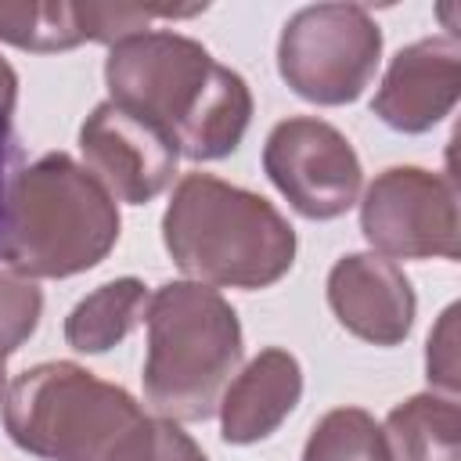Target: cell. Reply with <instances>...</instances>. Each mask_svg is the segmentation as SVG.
Segmentation results:
<instances>
[{
	"instance_id": "6da1fadb",
	"label": "cell",
	"mask_w": 461,
	"mask_h": 461,
	"mask_svg": "<svg viewBox=\"0 0 461 461\" xmlns=\"http://www.w3.org/2000/svg\"><path fill=\"white\" fill-rule=\"evenodd\" d=\"M104 83L108 101L162 126L176 151L194 162L238 151L252 122L249 83L173 29H144L112 43Z\"/></svg>"
},
{
	"instance_id": "7a4b0ae2",
	"label": "cell",
	"mask_w": 461,
	"mask_h": 461,
	"mask_svg": "<svg viewBox=\"0 0 461 461\" xmlns=\"http://www.w3.org/2000/svg\"><path fill=\"white\" fill-rule=\"evenodd\" d=\"M162 245L180 274L209 288H270L295 263V227L256 191L184 173L162 212Z\"/></svg>"
},
{
	"instance_id": "3957f363",
	"label": "cell",
	"mask_w": 461,
	"mask_h": 461,
	"mask_svg": "<svg viewBox=\"0 0 461 461\" xmlns=\"http://www.w3.org/2000/svg\"><path fill=\"white\" fill-rule=\"evenodd\" d=\"M115 198L65 151H47L7 180L0 259L36 277H72L104 263L119 241Z\"/></svg>"
},
{
	"instance_id": "277c9868",
	"label": "cell",
	"mask_w": 461,
	"mask_h": 461,
	"mask_svg": "<svg viewBox=\"0 0 461 461\" xmlns=\"http://www.w3.org/2000/svg\"><path fill=\"white\" fill-rule=\"evenodd\" d=\"M144 400L155 418L205 421L234 378L245 342L234 306L209 285L166 281L151 292L148 310Z\"/></svg>"
},
{
	"instance_id": "5b68a950",
	"label": "cell",
	"mask_w": 461,
	"mask_h": 461,
	"mask_svg": "<svg viewBox=\"0 0 461 461\" xmlns=\"http://www.w3.org/2000/svg\"><path fill=\"white\" fill-rule=\"evenodd\" d=\"M144 407L72 360L25 367L4 396L11 443L43 461H115Z\"/></svg>"
},
{
	"instance_id": "8992f818",
	"label": "cell",
	"mask_w": 461,
	"mask_h": 461,
	"mask_svg": "<svg viewBox=\"0 0 461 461\" xmlns=\"http://www.w3.org/2000/svg\"><path fill=\"white\" fill-rule=\"evenodd\" d=\"M382 29L360 4L299 7L277 36V72L310 104H349L375 79Z\"/></svg>"
},
{
	"instance_id": "52a82bcc",
	"label": "cell",
	"mask_w": 461,
	"mask_h": 461,
	"mask_svg": "<svg viewBox=\"0 0 461 461\" xmlns=\"http://www.w3.org/2000/svg\"><path fill=\"white\" fill-rule=\"evenodd\" d=\"M360 230L385 259H457L461 220L450 176L421 166L382 169L360 198Z\"/></svg>"
},
{
	"instance_id": "ba28073f",
	"label": "cell",
	"mask_w": 461,
	"mask_h": 461,
	"mask_svg": "<svg viewBox=\"0 0 461 461\" xmlns=\"http://www.w3.org/2000/svg\"><path fill=\"white\" fill-rule=\"evenodd\" d=\"M263 173L306 220H335L353 209L364 169L349 137L317 115L281 119L263 144Z\"/></svg>"
},
{
	"instance_id": "9c48e42d",
	"label": "cell",
	"mask_w": 461,
	"mask_h": 461,
	"mask_svg": "<svg viewBox=\"0 0 461 461\" xmlns=\"http://www.w3.org/2000/svg\"><path fill=\"white\" fill-rule=\"evenodd\" d=\"M83 169L126 205H148L158 198L176 173V144L151 119L101 101L79 126Z\"/></svg>"
},
{
	"instance_id": "30bf717a",
	"label": "cell",
	"mask_w": 461,
	"mask_h": 461,
	"mask_svg": "<svg viewBox=\"0 0 461 461\" xmlns=\"http://www.w3.org/2000/svg\"><path fill=\"white\" fill-rule=\"evenodd\" d=\"M461 94V47L454 36H425L396 50L371 112L396 133H429Z\"/></svg>"
},
{
	"instance_id": "8fae6325",
	"label": "cell",
	"mask_w": 461,
	"mask_h": 461,
	"mask_svg": "<svg viewBox=\"0 0 461 461\" xmlns=\"http://www.w3.org/2000/svg\"><path fill=\"white\" fill-rule=\"evenodd\" d=\"M328 306L349 335L371 346H400L414 328L418 295L393 259L349 252L328 270Z\"/></svg>"
},
{
	"instance_id": "7c38bea8",
	"label": "cell",
	"mask_w": 461,
	"mask_h": 461,
	"mask_svg": "<svg viewBox=\"0 0 461 461\" xmlns=\"http://www.w3.org/2000/svg\"><path fill=\"white\" fill-rule=\"evenodd\" d=\"M303 400V367L299 360L281 349H259L234 378L227 382L216 411H220V436L230 447H249L270 439L288 414Z\"/></svg>"
},
{
	"instance_id": "4fadbf2b",
	"label": "cell",
	"mask_w": 461,
	"mask_h": 461,
	"mask_svg": "<svg viewBox=\"0 0 461 461\" xmlns=\"http://www.w3.org/2000/svg\"><path fill=\"white\" fill-rule=\"evenodd\" d=\"M389 461H457L461 411L454 396L418 393L385 414Z\"/></svg>"
},
{
	"instance_id": "5bb4252c",
	"label": "cell",
	"mask_w": 461,
	"mask_h": 461,
	"mask_svg": "<svg viewBox=\"0 0 461 461\" xmlns=\"http://www.w3.org/2000/svg\"><path fill=\"white\" fill-rule=\"evenodd\" d=\"M148 288L137 277H115L83 295L65 317V342L76 353H108L115 349L148 310Z\"/></svg>"
},
{
	"instance_id": "9a60e30c",
	"label": "cell",
	"mask_w": 461,
	"mask_h": 461,
	"mask_svg": "<svg viewBox=\"0 0 461 461\" xmlns=\"http://www.w3.org/2000/svg\"><path fill=\"white\" fill-rule=\"evenodd\" d=\"M0 40L18 50H36V54L72 50L86 43L83 4H65V0L7 4L0 0Z\"/></svg>"
},
{
	"instance_id": "2e32d148",
	"label": "cell",
	"mask_w": 461,
	"mask_h": 461,
	"mask_svg": "<svg viewBox=\"0 0 461 461\" xmlns=\"http://www.w3.org/2000/svg\"><path fill=\"white\" fill-rule=\"evenodd\" d=\"M303 461H389V443L364 407L328 411L306 436Z\"/></svg>"
},
{
	"instance_id": "e0dca14e",
	"label": "cell",
	"mask_w": 461,
	"mask_h": 461,
	"mask_svg": "<svg viewBox=\"0 0 461 461\" xmlns=\"http://www.w3.org/2000/svg\"><path fill=\"white\" fill-rule=\"evenodd\" d=\"M43 317V292L36 281L0 270V364H7L11 353H18Z\"/></svg>"
},
{
	"instance_id": "ac0fdd59",
	"label": "cell",
	"mask_w": 461,
	"mask_h": 461,
	"mask_svg": "<svg viewBox=\"0 0 461 461\" xmlns=\"http://www.w3.org/2000/svg\"><path fill=\"white\" fill-rule=\"evenodd\" d=\"M115 461H209L205 450L180 429V421L148 414Z\"/></svg>"
},
{
	"instance_id": "d6986e66",
	"label": "cell",
	"mask_w": 461,
	"mask_h": 461,
	"mask_svg": "<svg viewBox=\"0 0 461 461\" xmlns=\"http://www.w3.org/2000/svg\"><path fill=\"white\" fill-rule=\"evenodd\" d=\"M425 375L447 396L457 393V303L443 310L439 324L429 331L425 342Z\"/></svg>"
},
{
	"instance_id": "ffe728a7",
	"label": "cell",
	"mask_w": 461,
	"mask_h": 461,
	"mask_svg": "<svg viewBox=\"0 0 461 461\" xmlns=\"http://www.w3.org/2000/svg\"><path fill=\"white\" fill-rule=\"evenodd\" d=\"M14 101H18V72L0 58V133H7L11 126Z\"/></svg>"
},
{
	"instance_id": "44dd1931",
	"label": "cell",
	"mask_w": 461,
	"mask_h": 461,
	"mask_svg": "<svg viewBox=\"0 0 461 461\" xmlns=\"http://www.w3.org/2000/svg\"><path fill=\"white\" fill-rule=\"evenodd\" d=\"M11 137L7 133H0V212H4V191H7V184H4V166H7V155H11Z\"/></svg>"
},
{
	"instance_id": "7402d4cb",
	"label": "cell",
	"mask_w": 461,
	"mask_h": 461,
	"mask_svg": "<svg viewBox=\"0 0 461 461\" xmlns=\"http://www.w3.org/2000/svg\"><path fill=\"white\" fill-rule=\"evenodd\" d=\"M7 396V364H0V403Z\"/></svg>"
}]
</instances>
